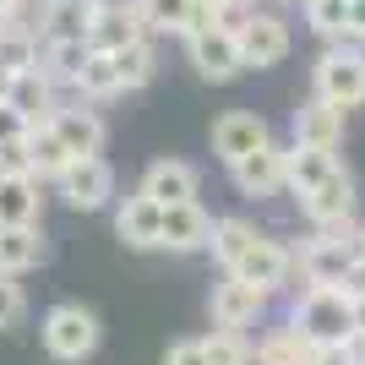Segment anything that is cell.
Returning <instances> with one entry per match:
<instances>
[{"instance_id": "cell-1", "label": "cell", "mask_w": 365, "mask_h": 365, "mask_svg": "<svg viewBox=\"0 0 365 365\" xmlns=\"http://www.w3.org/2000/svg\"><path fill=\"white\" fill-rule=\"evenodd\" d=\"M294 327H300L311 344H349L360 327H354V294L344 284H311V294L294 311Z\"/></svg>"}, {"instance_id": "cell-2", "label": "cell", "mask_w": 365, "mask_h": 365, "mask_svg": "<svg viewBox=\"0 0 365 365\" xmlns=\"http://www.w3.org/2000/svg\"><path fill=\"white\" fill-rule=\"evenodd\" d=\"M317 98L344 104V109L365 104V55L354 44H333L317 61Z\"/></svg>"}, {"instance_id": "cell-3", "label": "cell", "mask_w": 365, "mask_h": 365, "mask_svg": "<svg viewBox=\"0 0 365 365\" xmlns=\"http://www.w3.org/2000/svg\"><path fill=\"white\" fill-rule=\"evenodd\" d=\"M44 349L55 360H88L98 349V317H93L88 305H55L44 317Z\"/></svg>"}, {"instance_id": "cell-4", "label": "cell", "mask_w": 365, "mask_h": 365, "mask_svg": "<svg viewBox=\"0 0 365 365\" xmlns=\"http://www.w3.org/2000/svg\"><path fill=\"white\" fill-rule=\"evenodd\" d=\"M185 55H191V66H197L202 82H235V76L245 71V55H240V38H235V28H207V33H191L185 38Z\"/></svg>"}, {"instance_id": "cell-5", "label": "cell", "mask_w": 365, "mask_h": 365, "mask_svg": "<svg viewBox=\"0 0 365 365\" xmlns=\"http://www.w3.org/2000/svg\"><path fill=\"white\" fill-rule=\"evenodd\" d=\"M235 38H240L245 71H267V66H278L289 55V28H284V16H273V11L240 16V22H235Z\"/></svg>"}, {"instance_id": "cell-6", "label": "cell", "mask_w": 365, "mask_h": 365, "mask_svg": "<svg viewBox=\"0 0 365 365\" xmlns=\"http://www.w3.org/2000/svg\"><path fill=\"white\" fill-rule=\"evenodd\" d=\"M109 191H115V175H109V164L98 153H82V158H71L61 169V197L71 202L76 213H98L109 202Z\"/></svg>"}, {"instance_id": "cell-7", "label": "cell", "mask_w": 365, "mask_h": 365, "mask_svg": "<svg viewBox=\"0 0 365 365\" xmlns=\"http://www.w3.org/2000/svg\"><path fill=\"white\" fill-rule=\"evenodd\" d=\"M262 148H273V131H267L262 115H251V109H229V115L213 120V153L224 158V164H240L245 153H262Z\"/></svg>"}, {"instance_id": "cell-8", "label": "cell", "mask_w": 365, "mask_h": 365, "mask_svg": "<svg viewBox=\"0 0 365 365\" xmlns=\"http://www.w3.org/2000/svg\"><path fill=\"white\" fill-rule=\"evenodd\" d=\"M354 262H360L354 240H344V235H327V229H322L317 240L300 251V267H305V278H311V284H344Z\"/></svg>"}, {"instance_id": "cell-9", "label": "cell", "mask_w": 365, "mask_h": 365, "mask_svg": "<svg viewBox=\"0 0 365 365\" xmlns=\"http://www.w3.org/2000/svg\"><path fill=\"white\" fill-rule=\"evenodd\" d=\"M300 207H305V218H311L317 229L349 224V218H354V180H349V169H333L317 191H305V197H300Z\"/></svg>"}, {"instance_id": "cell-10", "label": "cell", "mask_w": 365, "mask_h": 365, "mask_svg": "<svg viewBox=\"0 0 365 365\" xmlns=\"http://www.w3.org/2000/svg\"><path fill=\"white\" fill-rule=\"evenodd\" d=\"M115 235H120L125 245H137V251L164 245V202H153L148 191L125 197V207L115 213Z\"/></svg>"}, {"instance_id": "cell-11", "label": "cell", "mask_w": 365, "mask_h": 365, "mask_svg": "<svg viewBox=\"0 0 365 365\" xmlns=\"http://www.w3.org/2000/svg\"><path fill=\"white\" fill-rule=\"evenodd\" d=\"M137 38H148V16H142V0H125V6H104L98 11V22H93L88 44L104 49V55H115V49L137 44Z\"/></svg>"}, {"instance_id": "cell-12", "label": "cell", "mask_w": 365, "mask_h": 365, "mask_svg": "<svg viewBox=\"0 0 365 365\" xmlns=\"http://www.w3.org/2000/svg\"><path fill=\"white\" fill-rule=\"evenodd\" d=\"M164 245L169 251H213V218L197 202H169L164 207Z\"/></svg>"}, {"instance_id": "cell-13", "label": "cell", "mask_w": 365, "mask_h": 365, "mask_svg": "<svg viewBox=\"0 0 365 365\" xmlns=\"http://www.w3.org/2000/svg\"><path fill=\"white\" fill-rule=\"evenodd\" d=\"M229 273H235V278H245V284H257L262 294H273L278 284L289 278V251H284L278 240H267V235H262V240L251 245V251H245V257L235 262Z\"/></svg>"}, {"instance_id": "cell-14", "label": "cell", "mask_w": 365, "mask_h": 365, "mask_svg": "<svg viewBox=\"0 0 365 365\" xmlns=\"http://www.w3.org/2000/svg\"><path fill=\"white\" fill-rule=\"evenodd\" d=\"M229 175L240 185V197H273L278 185H289V175H284V148L245 153L240 164H229Z\"/></svg>"}, {"instance_id": "cell-15", "label": "cell", "mask_w": 365, "mask_h": 365, "mask_svg": "<svg viewBox=\"0 0 365 365\" xmlns=\"http://www.w3.org/2000/svg\"><path fill=\"white\" fill-rule=\"evenodd\" d=\"M262 300H267V294H262L257 284H245V278L229 273L224 284H213V322L218 327H245V322H257Z\"/></svg>"}, {"instance_id": "cell-16", "label": "cell", "mask_w": 365, "mask_h": 365, "mask_svg": "<svg viewBox=\"0 0 365 365\" xmlns=\"http://www.w3.org/2000/svg\"><path fill=\"white\" fill-rule=\"evenodd\" d=\"M142 191H148L153 202H197V169L185 164V158H158V164H148V175H142Z\"/></svg>"}, {"instance_id": "cell-17", "label": "cell", "mask_w": 365, "mask_h": 365, "mask_svg": "<svg viewBox=\"0 0 365 365\" xmlns=\"http://www.w3.org/2000/svg\"><path fill=\"white\" fill-rule=\"evenodd\" d=\"M294 142H311V148H338V142H344V104H327V98L300 104V109H294Z\"/></svg>"}, {"instance_id": "cell-18", "label": "cell", "mask_w": 365, "mask_h": 365, "mask_svg": "<svg viewBox=\"0 0 365 365\" xmlns=\"http://www.w3.org/2000/svg\"><path fill=\"white\" fill-rule=\"evenodd\" d=\"M338 169L333 148H311V142H294V148H284V175H289V191L294 197H305V191H317L327 175Z\"/></svg>"}, {"instance_id": "cell-19", "label": "cell", "mask_w": 365, "mask_h": 365, "mask_svg": "<svg viewBox=\"0 0 365 365\" xmlns=\"http://www.w3.org/2000/svg\"><path fill=\"white\" fill-rule=\"evenodd\" d=\"M44 262V235L33 224H0V273H28Z\"/></svg>"}, {"instance_id": "cell-20", "label": "cell", "mask_w": 365, "mask_h": 365, "mask_svg": "<svg viewBox=\"0 0 365 365\" xmlns=\"http://www.w3.org/2000/svg\"><path fill=\"white\" fill-rule=\"evenodd\" d=\"M55 131H61V142L71 148V158H82V153H98L104 148V120L93 115V109L71 104V109H55Z\"/></svg>"}, {"instance_id": "cell-21", "label": "cell", "mask_w": 365, "mask_h": 365, "mask_svg": "<svg viewBox=\"0 0 365 365\" xmlns=\"http://www.w3.org/2000/svg\"><path fill=\"white\" fill-rule=\"evenodd\" d=\"M98 0H49L44 16V38H88L93 22H98Z\"/></svg>"}, {"instance_id": "cell-22", "label": "cell", "mask_w": 365, "mask_h": 365, "mask_svg": "<svg viewBox=\"0 0 365 365\" xmlns=\"http://www.w3.org/2000/svg\"><path fill=\"white\" fill-rule=\"evenodd\" d=\"M93 61V44L88 38H44V61H38V71L49 76V82H71L82 76V66Z\"/></svg>"}, {"instance_id": "cell-23", "label": "cell", "mask_w": 365, "mask_h": 365, "mask_svg": "<svg viewBox=\"0 0 365 365\" xmlns=\"http://www.w3.org/2000/svg\"><path fill=\"white\" fill-rule=\"evenodd\" d=\"M38 218V175H0V224Z\"/></svg>"}, {"instance_id": "cell-24", "label": "cell", "mask_w": 365, "mask_h": 365, "mask_svg": "<svg viewBox=\"0 0 365 365\" xmlns=\"http://www.w3.org/2000/svg\"><path fill=\"white\" fill-rule=\"evenodd\" d=\"M55 88H61V82H49L44 71H22L11 82V104L22 109L33 125H38V120H55Z\"/></svg>"}, {"instance_id": "cell-25", "label": "cell", "mask_w": 365, "mask_h": 365, "mask_svg": "<svg viewBox=\"0 0 365 365\" xmlns=\"http://www.w3.org/2000/svg\"><path fill=\"white\" fill-rule=\"evenodd\" d=\"M311 360H317V344L300 327H278L257 344V365H311Z\"/></svg>"}, {"instance_id": "cell-26", "label": "cell", "mask_w": 365, "mask_h": 365, "mask_svg": "<svg viewBox=\"0 0 365 365\" xmlns=\"http://www.w3.org/2000/svg\"><path fill=\"white\" fill-rule=\"evenodd\" d=\"M28 148H33V175H38V180H61V169L71 164V148L61 142V131L49 120H38L28 131Z\"/></svg>"}, {"instance_id": "cell-27", "label": "cell", "mask_w": 365, "mask_h": 365, "mask_svg": "<svg viewBox=\"0 0 365 365\" xmlns=\"http://www.w3.org/2000/svg\"><path fill=\"white\" fill-rule=\"evenodd\" d=\"M305 22H311L322 38L349 44L354 38V0H305Z\"/></svg>"}, {"instance_id": "cell-28", "label": "cell", "mask_w": 365, "mask_h": 365, "mask_svg": "<svg viewBox=\"0 0 365 365\" xmlns=\"http://www.w3.org/2000/svg\"><path fill=\"white\" fill-rule=\"evenodd\" d=\"M38 61H44V38H38V33L0 28V66H6L11 76H22V71H38Z\"/></svg>"}, {"instance_id": "cell-29", "label": "cell", "mask_w": 365, "mask_h": 365, "mask_svg": "<svg viewBox=\"0 0 365 365\" xmlns=\"http://www.w3.org/2000/svg\"><path fill=\"white\" fill-rule=\"evenodd\" d=\"M76 93H82V98H115V93H125V82H120V66H115V55L93 49V61L82 66V76H76Z\"/></svg>"}, {"instance_id": "cell-30", "label": "cell", "mask_w": 365, "mask_h": 365, "mask_svg": "<svg viewBox=\"0 0 365 365\" xmlns=\"http://www.w3.org/2000/svg\"><path fill=\"white\" fill-rule=\"evenodd\" d=\"M257 240H262V235L245 224V218H218V224H213V257L224 262V267H235Z\"/></svg>"}, {"instance_id": "cell-31", "label": "cell", "mask_w": 365, "mask_h": 365, "mask_svg": "<svg viewBox=\"0 0 365 365\" xmlns=\"http://www.w3.org/2000/svg\"><path fill=\"white\" fill-rule=\"evenodd\" d=\"M115 66H120V82H125V88H148L153 71H158V55H153L148 38H137V44L115 49Z\"/></svg>"}, {"instance_id": "cell-32", "label": "cell", "mask_w": 365, "mask_h": 365, "mask_svg": "<svg viewBox=\"0 0 365 365\" xmlns=\"http://www.w3.org/2000/svg\"><path fill=\"white\" fill-rule=\"evenodd\" d=\"M202 344H207V365H251V349H245L240 327H218Z\"/></svg>"}, {"instance_id": "cell-33", "label": "cell", "mask_w": 365, "mask_h": 365, "mask_svg": "<svg viewBox=\"0 0 365 365\" xmlns=\"http://www.w3.org/2000/svg\"><path fill=\"white\" fill-rule=\"evenodd\" d=\"M142 16H148V33H185L191 0H142Z\"/></svg>"}, {"instance_id": "cell-34", "label": "cell", "mask_w": 365, "mask_h": 365, "mask_svg": "<svg viewBox=\"0 0 365 365\" xmlns=\"http://www.w3.org/2000/svg\"><path fill=\"white\" fill-rule=\"evenodd\" d=\"M207 28H224V6H218V0H191V16H185V33H180V38L207 33ZM229 28H235V22H229Z\"/></svg>"}, {"instance_id": "cell-35", "label": "cell", "mask_w": 365, "mask_h": 365, "mask_svg": "<svg viewBox=\"0 0 365 365\" xmlns=\"http://www.w3.org/2000/svg\"><path fill=\"white\" fill-rule=\"evenodd\" d=\"M22 311H28L22 289L11 284V273H0V333H6V327H16V322H22Z\"/></svg>"}, {"instance_id": "cell-36", "label": "cell", "mask_w": 365, "mask_h": 365, "mask_svg": "<svg viewBox=\"0 0 365 365\" xmlns=\"http://www.w3.org/2000/svg\"><path fill=\"white\" fill-rule=\"evenodd\" d=\"M0 175H33V148H28V137L0 142Z\"/></svg>"}, {"instance_id": "cell-37", "label": "cell", "mask_w": 365, "mask_h": 365, "mask_svg": "<svg viewBox=\"0 0 365 365\" xmlns=\"http://www.w3.org/2000/svg\"><path fill=\"white\" fill-rule=\"evenodd\" d=\"M28 131H33V120L11 104V98H0V142H16V137H28Z\"/></svg>"}, {"instance_id": "cell-38", "label": "cell", "mask_w": 365, "mask_h": 365, "mask_svg": "<svg viewBox=\"0 0 365 365\" xmlns=\"http://www.w3.org/2000/svg\"><path fill=\"white\" fill-rule=\"evenodd\" d=\"M164 365H207V344L202 338H180V344H169Z\"/></svg>"}, {"instance_id": "cell-39", "label": "cell", "mask_w": 365, "mask_h": 365, "mask_svg": "<svg viewBox=\"0 0 365 365\" xmlns=\"http://www.w3.org/2000/svg\"><path fill=\"white\" fill-rule=\"evenodd\" d=\"M311 365H360V360H354L349 344H317V360Z\"/></svg>"}, {"instance_id": "cell-40", "label": "cell", "mask_w": 365, "mask_h": 365, "mask_svg": "<svg viewBox=\"0 0 365 365\" xmlns=\"http://www.w3.org/2000/svg\"><path fill=\"white\" fill-rule=\"evenodd\" d=\"M344 289H349V294H365V262H354V267H349V278H344Z\"/></svg>"}, {"instance_id": "cell-41", "label": "cell", "mask_w": 365, "mask_h": 365, "mask_svg": "<svg viewBox=\"0 0 365 365\" xmlns=\"http://www.w3.org/2000/svg\"><path fill=\"white\" fill-rule=\"evenodd\" d=\"M354 327L365 333V294H354Z\"/></svg>"}, {"instance_id": "cell-42", "label": "cell", "mask_w": 365, "mask_h": 365, "mask_svg": "<svg viewBox=\"0 0 365 365\" xmlns=\"http://www.w3.org/2000/svg\"><path fill=\"white\" fill-rule=\"evenodd\" d=\"M11 82H16V76L6 71V66H0V98H11Z\"/></svg>"}, {"instance_id": "cell-43", "label": "cell", "mask_w": 365, "mask_h": 365, "mask_svg": "<svg viewBox=\"0 0 365 365\" xmlns=\"http://www.w3.org/2000/svg\"><path fill=\"white\" fill-rule=\"evenodd\" d=\"M218 6H224V11H245V6H251V0H218Z\"/></svg>"}, {"instance_id": "cell-44", "label": "cell", "mask_w": 365, "mask_h": 365, "mask_svg": "<svg viewBox=\"0 0 365 365\" xmlns=\"http://www.w3.org/2000/svg\"><path fill=\"white\" fill-rule=\"evenodd\" d=\"M354 251H360V262H365V229H360V235H354Z\"/></svg>"}, {"instance_id": "cell-45", "label": "cell", "mask_w": 365, "mask_h": 365, "mask_svg": "<svg viewBox=\"0 0 365 365\" xmlns=\"http://www.w3.org/2000/svg\"><path fill=\"white\" fill-rule=\"evenodd\" d=\"M11 6H16V0H0V16H6V11H11Z\"/></svg>"}]
</instances>
